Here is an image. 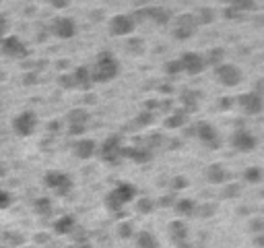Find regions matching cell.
<instances>
[{"label":"cell","instance_id":"cell-4","mask_svg":"<svg viewBox=\"0 0 264 248\" xmlns=\"http://www.w3.org/2000/svg\"><path fill=\"white\" fill-rule=\"evenodd\" d=\"M215 75H217V79L225 87H235V85H240V81H242V70L237 68L235 64H219L215 68Z\"/></svg>","mask_w":264,"mask_h":248},{"label":"cell","instance_id":"cell-28","mask_svg":"<svg viewBox=\"0 0 264 248\" xmlns=\"http://www.w3.org/2000/svg\"><path fill=\"white\" fill-rule=\"evenodd\" d=\"M244 178L248 180V182H252V184H256L262 178V170H260L258 165H252V167H248V170L244 172Z\"/></svg>","mask_w":264,"mask_h":248},{"label":"cell","instance_id":"cell-16","mask_svg":"<svg viewBox=\"0 0 264 248\" xmlns=\"http://www.w3.org/2000/svg\"><path fill=\"white\" fill-rule=\"evenodd\" d=\"M200 100H202V93L196 91V89H186V91H182V103H184V112H196L198 110V105H200Z\"/></svg>","mask_w":264,"mask_h":248},{"label":"cell","instance_id":"cell-42","mask_svg":"<svg viewBox=\"0 0 264 248\" xmlns=\"http://www.w3.org/2000/svg\"><path fill=\"white\" fill-rule=\"evenodd\" d=\"M225 17H227V19H235V17H240V11L235 8V4L225 8Z\"/></svg>","mask_w":264,"mask_h":248},{"label":"cell","instance_id":"cell-37","mask_svg":"<svg viewBox=\"0 0 264 248\" xmlns=\"http://www.w3.org/2000/svg\"><path fill=\"white\" fill-rule=\"evenodd\" d=\"M60 85L64 87V89H75V81H73V75H60Z\"/></svg>","mask_w":264,"mask_h":248},{"label":"cell","instance_id":"cell-12","mask_svg":"<svg viewBox=\"0 0 264 248\" xmlns=\"http://www.w3.org/2000/svg\"><path fill=\"white\" fill-rule=\"evenodd\" d=\"M132 29H134V19L128 15H116L110 23L112 35H128Z\"/></svg>","mask_w":264,"mask_h":248},{"label":"cell","instance_id":"cell-49","mask_svg":"<svg viewBox=\"0 0 264 248\" xmlns=\"http://www.w3.org/2000/svg\"><path fill=\"white\" fill-rule=\"evenodd\" d=\"M6 174V165L2 164V162H0V178H2V176Z\"/></svg>","mask_w":264,"mask_h":248},{"label":"cell","instance_id":"cell-44","mask_svg":"<svg viewBox=\"0 0 264 248\" xmlns=\"http://www.w3.org/2000/svg\"><path fill=\"white\" fill-rule=\"evenodd\" d=\"M250 227H252L256 234H260V232H262V219H254L252 224H250Z\"/></svg>","mask_w":264,"mask_h":248},{"label":"cell","instance_id":"cell-3","mask_svg":"<svg viewBox=\"0 0 264 248\" xmlns=\"http://www.w3.org/2000/svg\"><path fill=\"white\" fill-rule=\"evenodd\" d=\"M43 182H46L48 188L56 190V194H68L73 190V180H70V176H66L62 172H48Z\"/></svg>","mask_w":264,"mask_h":248},{"label":"cell","instance_id":"cell-21","mask_svg":"<svg viewBox=\"0 0 264 248\" xmlns=\"http://www.w3.org/2000/svg\"><path fill=\"white\" fill-rule=\"evenodd\" d=\"M207 178L213 184H223L229 178V174H227V170L221 164H213V165H208V170H207Z\"/></svg>","mask_w":264,"mask_h":248},{"label":"cell","instance_id":"cell-7","mask_svg":"<svg viewBox=\"0 0 264 248\" xmlns=\"http://www.w3.org/2000/svg\"><path fill=\"white\" fill-rule=\"evenodd\" d=\"M35 124H38V116H35L33 112H23L13 120V128H15L17 135L29 137L33 132V128H35Z\"/></svg>","mask_w":264,"mask_h":248},{"label":"cell","instance_id":"cell-27","mask_svg":"<svg viewBox=\"0 0 264 248\" xmlns=\"http://www.w3.org/2000/svg\"><path fill=\"white\" fill-rule=\"evenodd\" d=\"M126 48H128L130 54L140 56V54L145 52V41L140 40V38H130V40H128V43H126Z\"/></svg>","mask_w":264,"mask_h":248},{"label":"cell","instance_id":"cell-47","mask_svg":"<svg viewBox=\"0 0 264 248\" xmlns=\"http://www.w3.org/2000/svg\"><path fill=\"white\" fill-rule=\"evenodd\" d=\"M221 102H223V103H221V110H227V108L231 105V102H233V100H231V97H223Z\"/></svg>","mask_w":264,"mask_h":248},{"label":"cell","instance_id":"cell-48","mask_svg":"<svg viewBox=\"0 0 264 248\" xmlns=\"http://www.w3.org/2000/svg\"><path fill=\"white\" fill-rule=\"evenodd\" d=\"M52 4H54L56 8H64V6H68L66 0H56V2H52Z\"/></svg>","mask_w":264,"mask_h":248},{"label":"cell","instance_id":"cell-24","mask_svg":"<svg viewBox=\"0 0 264 248\" xmlns=\"http://www.w3.org/2000/svg\"><path fill=\"white\" fill-rule=\"evenodd\" d=\"M186 122H188V116H186V112L182 110V112H173L171 116H167L163 124H165L167 128H180V126H184Z\"/></svg>","mask_w":264,"mask_h":248},{"label":"cell","instance_id":"cell-34","mask_svg":"<svg viewBox=\"0 0 264 248\" xmlns=\"http://www.w3.org/2000/svg\"><path fill=\"white\" fill-rule=\"evenodd\" d=\"M182 64H180V60H170L165 64V73L167 75H178V73H182Z\"/></svg>","mask_w":264,"mask_h":248},{"label":"cell","instance_id":"cell-15","mask_svg":"<svg viewBox=\"0 0 264 248\" xmlns=\"http://www.w3.org/2000/svg\"><path fill=\"white\" fill-rule=\"evenodd\" d=\"M240 105L248 112V114H260L262 112V97L256 93H244L240 95Z\"/></svg>","mask_w":264,"mask_h":248},{"label":"cell","instance_id":"cell-1","mask_svg":"<svg viewBox=\"0 0 264 248\" xmlns=\"http://www.w3.org/2000/svg\"><path fill=\"white\" fill-rule=\"evenodd\" d=\"M118 70H120V66H118L116 58L112 56V52L103 50L101 54L97 56V64H95V68H93L91 79H93V81H99V83L112 81V79L118 75Z\"/></svg>","mask_w":264,"mask_h":248},{"label":"cell","instance_id":"cell-6","mask_svg":"<svg viewBox=\"0 0 264 248\" xmlns=\"http://www.w3.org/2000/svg\"><path fill=\"white\" fill-rule=\"evenodd\" d=\"M0 48H2V54L8 58H25L27 56V46L15 35H8L0 41Z\"/></svg>","mask_w":264,"mask_h":248},{"label":"cell","instance_id":"cell-19","mask_svg":"<svg viewBox=\"0 0 264 248\" xmlns=\"http://www.w3.org/2000/svg\"><path fill=\"white\" fill-rule=\"evenodd\" d=\"M73 81H75V87H81V89H89L93 79H91V70L85 68V66H78L75 73H73Z\"/></svg>","mask_w":264,"mask_h":248},{"label":"cell","instance_id":"cell-40","mask_svg":"<svg viewBox=\"0 0 264 248\" xmlns=\"http://www.w3.org/2000/svg\"><path fill=\"white\" fill-rule=\"evenodd\" d=\"M11 203H13L11 194H8L6 190H0V209H6V207H11Z\"/></svg>","mask_w":264,"mask_h":248},{"label":"cell","instance_id":"cell-9","mask_svg":"<svg viewBox=\"0 0 264 248\" xmlns=\"http://www.w3.org/2000/svg\"><path fill=\"white\" fill-rule=\"evenodd\" d=\"M180 64L188 75H198L205 70V60H202L200 54H196V52H184L180 58Z\"/></svg>","mask_w":264,"mask_h":248},{"label":"cell","instance_id":"cell-41","mask_svg":"<svg viewBox=\"0 0 264 248\" xmlns=\"http://www.w3.org/2000/svg\"><path fill=\"white\" fill-rule=\"evenodd\" d=\"M38 73H27L25 75V79H23V85H27V87H31V85H35L38 83Z\"/></svg>","mask_w":264,"mask_h":248},{"label":"cell","instance_id":"cell-11","mask_svg":"<svg viewBox=\"0 0 264 248\" xmlns=\"http://www.w3.org/2000/svg\"><path fill=\"white\" fill-rule=\"evenodd\" d=\"M136 15H145V17L153 19L155 23H159V25H167L171 21V11H170V8H165V6H147V8L136 11Z\"/></svg>","mask_w":264,"mask_h":248},{"label":"cell","instance_id":"cell-2","mask_svg":"<svg viewBox=\"0 0 264 248\" xmlns=\"http://www.w3.org/2000/svg\"><path fill=\"white\" fill-rule=\"evenodd\" d=\"M134 194H136L134 186L128 184V182H122L108 194V197H105V207H108L110 211H120L128 201L134 199Z\"/></svg>","mask_w":264,"mask_h":248},{"label":"cell","instance_id":"cell-32","mask_svg":"<svg viewBox=\"0 0 264 248\" xmlns=\"http://www.w3.org/2000/svg\"><path fill=\"white\" fill-rule=\"evenodd\" d=\"M153 122V112H140L138 114V118L134 120V124H136V126H149V124H151Z\"/></svg>","mask_w":264,"mask_h":248},{"label":"cell","instance_id":"cell-50","mask_svg":"<svg viewBox=\"0 0 264 248\" xmlns=\"http://www.w3.org/2000/svg\"><path fill=\"white\" fill-rule=\"evenodd\" d=\"M161 205H163V207H165V205H171V199H167V197H163V199H161Z\"/></svg>","mask_w":264,"mask_h":248},{"label":"cell","instance_id":"cell-35","mask_svg":"<svg viewBox=\"0 0 264 248\" xmlns=\"http://www.w3.org/2000/svg\"><path fill=\"white\" fill-rule=\"evenodd\" d=\"M194 211H196L200 217H210V215H213L215 211H217V207H215V205H200V207L194 209Z\"/></svg>","mask_w":264,"mask_h":248},{"label":"cell","instance_id":"cell-18","mask_svg":"<svg viewBox=\"0 0 264 248\" xmlns=\"http://www.w3.org/2000/svg\"><path fill=\"white\" fill-rule=\"evenodd\" d=\"M167 229H170V236H171V240L175 244H180V242H186V238H188V227L184 221H171L170 226H167Z\"/></svg>","mask_w":264,"mask_h":248},{"label":"cell","instance_id":"cell-26","mask_svg":"<svg viewBox=\"0 0 264 248\" xmlns=\"http://www.w3.org/2000/svg\"><path fill=\"white\" fill-rule=\"evenodd\" d=\"M194 209H196V205L192 199H180L178 203H175V211H178L180 215H192Z\"/></svg>","mask_w":264,"mask_h":248},{"label":"cell","instance_id":"cell-10","mask_svg":"<svg viewBox=\"0 0 264 248\" xmlns=\"http://www.w3.org/2000/svg\"><path fill=\"white\" fill-rule=\"evenodd\" d=\"M231 145H233L235 149H240V151H252V149L256 147V137H254L250 130L240 128V130L233 132Z\"/></svg>","mask_w":264,"mask_h":248},{"label":"cell","instance_id":"cell-38","mask_svg":"<svg viewBox=\"0 0 264 248\" xmlns=\"http://www.w3.org/2000/svg\"><path fill=\"white\" fill-rule=\"evenodd\" d=\"M242 192V186L240 184H229L227 188L223 190V197H237Z\"/></svg>","mask_w":264,"mask_h":248},{"label":"cell","instance_id":"cell-23","mask_svg":"<svg viewBox=\"0 0 264 248\" xmlns=\"http://www.w3.org/2000/svg\"><path fill=\"white\" fill-rule=\"evenodd\" d=\"M54 229H56V234H70L75 229V217L73 215L60 217L56 224H54Z\"/></svg>","mask_w":264,"mask_h":248},{"label":"cell","instance_id":"cell-30","mask_svg":"<svg viewBox=\"0 0 264 248\" xmlns=\"http://www.w3.org/2000/svg\"><path fill=\"white\" fill-rule=\"evenodd\" d=\"M223 56H225L223 48H215V50H210V54H208V64L219 66V64L223 62Z\"/></svg>","mask_w":264,"mask_h":248},{"label":"cell","instance_id":"cell-13","mask_svg":"<svg viewBox=\"0 0 264 248\" xmlns=\"http://www.w3.org/2000/svg\"><path fill=\"white\" fill-rule=\"evenodd\" d=\"M54 33L58 35V38H62V40H70L76 33L75 19H70V17H58L56 23H54Z\"/></svg>","mask_w":264,"mask_h":248},{"label":"cell","instance_id":"cell-22","mask_svg":"<svg viewBox=\"0 0 264 248\" xmlns=\"http://www.w3.org/2000/svg\"><path fill=\"white\" fill-rule=\"evenodd\" d=\"M136 244L138 248H159V240L153 232H140L136 236Z\"/></svg>","mask_w":264,"mask_h":248},{"label":"cell","instance_id":"cell-46","mask_svg":"<svg viewBox=\"0 0 264 248\" xmlns=\"http://www.w3.org/2000/svg\"><path fill=\"white\" fill-rule=\"evenodd\" d=\"M159 108V102L157 100H151V102H147V112H151V110H157Z\"/></svg>","mask_w":264,"mask_h":248},{"label":"cell","instance_id":"cell-43","mask_svg":"<svg viewBox=\"0 0 264 248\" xmlns=\"http://www.w3.org/2000/svg\"><path fill=\"white\" fill-rule=\"evenodd\" d=\"M4 238H6V240H11L13 244H21L23 242V238L21 236H15V232H6Z\"/></svg>","mask_w":264,"mask_h":248},{"label":"cell","instance_id":"cell-20","mask_svg":"<svg viewBox=\"0 0 264 248\" xmlns=\"http://www.w3.org/2000/svg\"><path fill=\"white\" fill-rule=\"evenodd\" d=\"M75 153H76V157H81V159L93 157V153H95V141L93 139H81L75 145Z\"/></svg>","mask_w":264,"mask_h":248},{"label":"cell","instance_id":"cell-51","mask_svg":"<svg viewBox=\"0 0 264 248\" xmlns=\"http://www.w3.org/2000/svg\"><path fill=\"white\" fill-rule=\"evenodd\" d=\"M0 248H4V246H0Z\"/></svg>","mask_w":264,"mask_h":248},{"label":"cell","instance_id":"cell-17","mask_svg":"<svg viewBox=\"0 0 264 248\" xmlns=\"http://www.w3.org/2000/svg\"><path fill=\"white\" fill-rule=\"evenodd\" d=\"M120 157H128V159H134L138 164H145L151 159V151H149V149H136V147H122Z\"/></svg>","mask_w":264,"mask_h":248},{"label":"cell","instance_id":"cell-5","mask_svg":"<svg viewBox=\"0 0 264 248\" xmlns=\"http://www.w3.org/2000/svg\"><path fill=\"white\" fill-rule=\"evenodd\" d=\"M122 151V137L120 135H112L110 139H105V143L101 145V159L110 164H118Z\"/></svg>","mask_w":264,"mask_h":248},{"label":"cell","instance_id":"cell-45","mask_svg":"<svg viewBox=\"0 0 264 248\" xmlns=\"http://www.w3.org/2000/svg\"><path fill=\"white\" fill-rule=\"evenodd\" d=\"M4 31H6V17H4V15H0V41H2Z\"/></svg>","mask_w":264,"mask_h":248},{"label":"cell","instance_id":"cell-39","mask_svg":"<svg viewBox=\"0 0 264 248\" xmlns=\"http://www.w3.org/2000/svg\"><path fill=\"white\" fill-rule=\"evenodd\" d=\"M188 186V178H184V176H175V178L171 180V188L180 190V188H186Z\"/></svg>","mask_w":264,"mask_h":248},{"label":"cell","instance_id":"cell-31","mask_svg":"<svg viewBox=\"0 0 264 248\" xmlns=\"http://www.w3.org/2000/svg\"><path fill=\"white\" fill-rule=\"evenodd\" d=\"M213 21V11L210 8H207V6H202V8H198V19H196V23H210Z\"/></svg>","mask_w":264,"mask_h":248},{"label":"cell","instance_id":"cell-25","mask_svg":"<svg viewBox=\"0 0 264 248\" xmlns=\"http://www.w3.org/2000/svg\"><path fill=\"white\" fill-rule=\"evenodd\" d=\"M33 209H35V213H39V215H52V199L48 197H41L33 203Z\"/></svg>","mask_w":264,"mask_h":248},{"label":"cell","instance_id":"cell-14","mask_svg":"<svg viewBox=\"0 0 264 248\" xmlns=\"http://www.w3.org/2000/svg\"><path fill=\"white\" fill-rule=\"evenodd\" d=\"M194 130H196V137H198L200 141H205V143L210 145V147H219V143H221V141H219V137H217V130L210 126L208 122H198Z\"/></svg>","mask_w":264,"mask_h":248},{"label":"cell","instance_id":"cell-29","mask_svg":"<svg viewBox=\"0 0 264 248\" xmlns=\"http://www.w3.org/2000/svg\"><path fill=\"white\" fill-rule=\"evenodd\" d=\"M155 209V203L151 199H138L136 201V211L138 213H151Z\"/></svg>","mask_w":264,"mask_h":248},{"label":"cell","instance_id":"cell-36","mask_svg":"<svg viewBox=\"0 0 264 248\" xmlns=\"http://www.w3.org/2000/svg\"><path fill=\"white\" fill-rule=\"evenodd\" d=\"M161 143H163V139H161V135H159V132H153V135H151V137H149V139H147L149 151H151V149H153V147H159Z\"/></svg>","mask_w":264,"mask_h":248},{"label":"cell","instance_id":"cell-8","mask_svg":"<svg viewBox=\"0 0 264 248\" xmlns=\"http://www.w3.org/2000/svg\"><path fill=\"white\" fill-rule=\"evenodd\" d=\"M66 118H68V126H70L68 128L70 135H81V132L85 130L87 120H89V112L83 110V108H75L66 114Z\"/></svg>","mask_w":264,"mask_h":248},{"label":"cell","instance_id":"cell-33","mask_svg":"<svg viewBox=\"0 0 264 248\" xmlns=\"http://www.w3.org/2000/svg\"><path fill=\"white\" fill-rule=\"evenodd\" d=\"M118 234H120V238H130L134 234V226H132L130 221H124V224L118 226Z\"/></svg>","mask_w":264,"mask_h":248}]
</instances>
